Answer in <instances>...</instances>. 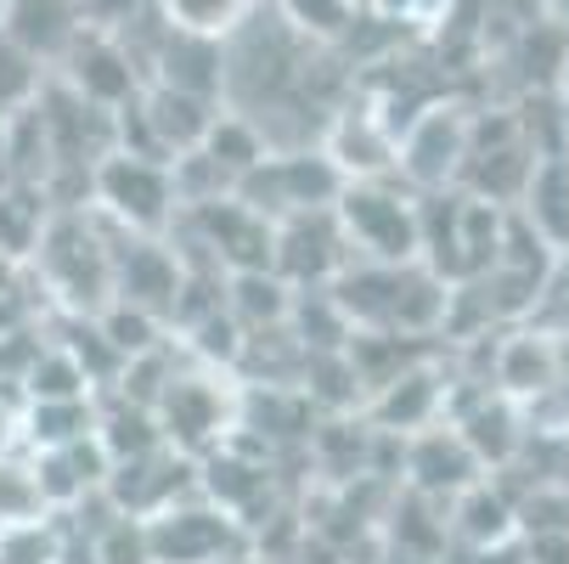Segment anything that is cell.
<instances>
[{
    "label": "cell",
    "instance_id": "obj_6",
    "mask_svg": "<svg viewBox=\"0 0 569 564\" xmlns=\"http://www.w3.org/2000/svg\"><path fill=\"white\" fill-rule=\"evenodd\" d=\"M525 220L547 249H569V152L530 158L525 176Z\"/></svg>",
    "mask_w": 569,
    "mask_h": 564
},
{
    "label": "cell",
    "instance_id": "obj_12",
    "mask_svg": "<svg viewBox=\"0 0 569 564\" xmlns=\"http://www.w3.org/2000/svg\"><path fill=\"white\" fill-rule=\"evenodd\" d=\"M282 12L293 29H305L316 40H339L350 29V0H282Z\"/></svg>",
    "mask_w": 569,
    "mask_h": 564
},
{
    "label": "cell",
    "instance_id": "obj_3",
    "mask_svg": "<svg viewBox=\"0 0 569 564\" xmlns=\"http://www.w3.org/2000/svg\"><path fill=\"white\" fill-rule=\"evenodd\" d=\"M68 68V91L79 102H91L102 113H119L124 102L141 97V62L130 57V46L108 29H79L73 46L57 57Z\"/></svg>",
    "mask_w": 569,
    "mask_h": 564
},
{
    "label": "cell",
    "instance_id": "obj_2",
    "mask_svg": "<svg viewBox=\"0 0 569 564\" xmlns=\"http://www.w3.org/2000/svg\"><path fill=\"white\" fill-rule=\"evenodd\" d=\"M91 192L130 231H164L176 204H181L170 165H152V158H136V152H119V147L91 165Z\"/></svg>",
    "mask_w": 569,
    "mask_h": 564
},
{
    "label": "cell",
    "instance_id": "obj_4",
    "mask_svg": "<svg viewBox=\"0 0 569 564\" xmlns=\"http://www.w3.org/2000/svg\"><path fill=\"white\" fill-rule=\"evenodd\" d=\"M468 119L457 108H429L418 113L412 125H406V136L395 141V165L412 176L418 187H446L457 170H462V158H468Z\"/></svg>",
    "mask_w": 569,
    "mask_h": 564
},
{
    "label": "cell",
    "instance_id": "obj_10",
    "mask_svg": "<svg viewBox=\"0 0 569 564\" xmlns=\"http://www.w3.org/2000/svg\"><path fill=\"white\" fill-rule=\"evenodd\" d=\"M23 384H29V400H86L91 395V378L79 373V362L62 345L34 350L23 367Z\"/></svg>",
    "mask_w": 569,
    "mask_h": 564
},
{
    "label": "cell",
    "instance_id": "obj_14",
    "mask_svg": "<svg viewBox=\"0 0 569 564\" xmlns=\"http://www.w3.org/2000/svg\"><path fill=\"white\" fill-rule=\"evenodd\" d=\"M7 119H12V113H0V170H7ZM7 176H12V170H7Z\"/></svg>",
    "mask_w": 569,
    "mask_h": 564
},
{
    "label": "cell",
    "instance_id": "obj_13",
    "mask_svg": "<svg viewBox=\"0 0 569 564\" xmlns=\"http://www.w3.org/2000/svg\"><path fill=\"white\" fill-rule=\"evenodd\" d=\"M147 7H152V0H79V18H86V29L119 34V29H130V18L147 12Z\"/></svg>",
    "mask_w": 569,
    "mask_h": 564
},
{
    "label": "cell",
    "instance_id": "obj_9",
    "mask_svg": "<svg viewBox=\"0 0 569 564\" xmlns=\"http://www.w3.org/2000/svg\"><path fill=\"white\" fill-rule=\"evenodd\" d=\"M164 12V29L176 34H198V40H226L242 18H249L254 0H152Z\"/></svg>",
    "mask_w": 569,
    "mask_h": 564
},
{
    "label": "cell",
    "instance_id": "obj_8",
    "mask_svg": "<svg viewBox=\"0 0 569 564\" xmlns=\"http://www.w3.org/2000/svg\"><path fill=\"white\" fill-rule=\"evenodd\" d=\"M198 158H203V165H214V170L237 187L249 170H260V165H266V141H260V130H254L249 119H237V113H214V119H209V130H203V141H198Z\"/></svg>",
    "mask_w": 569,
    "mask_h": 564
},
{
    "label": "cell",
    "instance_id": "obj_7",
    "mask_svg": "<svg viewBox=\"0 0 569 564\" xmlns=\"http://www.w3.org/2000/svg\"><path fill=\"white\" fill-rule=\"evenodd\" d=\"M226 542H231L226 514H164L158 525H147L152 564H203V558H220Z\"/></svg>",
    "mask_w": 569,
    "mask_h": 564
},
{
    "label": "cell",
    "instance_id": "obj_1",
    "mask_svg": "<svg viewBox=\"0 0 569 564\" xmlns=\"http://www.w3.org/2000/svg\"><path fill=\"white\" fill-rule=\"evenodd\" d=\"M333 215H339L345 244L367 249L378 266H406L418 255V204L383 181H345Z\"/></svg>",
    "mask_w": 569,
    "mask_h": 564
},
{
    "label": "cell",
    "instance_id": "obj_5",
    "mask_svg": "<svg viewBox=\"0 0 569 564\" xmlns=\"http://www.w3.org/2000/svg\"><path fill=\"white\" fill-rule=\"evenodd\" d=\"M0 29H7L34 62H57L73 46V34L86 29V18H79V0H7Z\"/></svg>",
    "mask_w": 569,
    "mask_h": 564
},
{
    "label": "cell",
    "instance_id": "obj_11",
    "mask_svg": "<svg viewBox=\"0 0 569 564\" xmlns=\"http://www.w3.org/2000/svg\"><path fill=\"white\" fill-rule=\"evenodd\" d=\"M40 97V62L0 29V113H23Z\"/></svg>",
    "mask_w": 569,
    "mask_h": 564
}]
</instances>
